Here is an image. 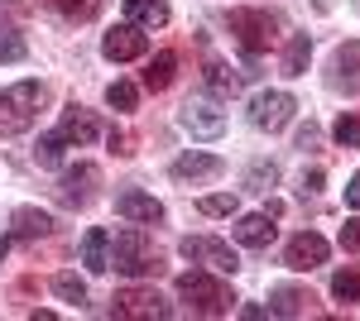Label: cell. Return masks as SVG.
<instances>
[{
	"label": "cell",
	"mask_w": 360,
	"mask_h": 321,
	"mask_svg": "<svg viewBox=\"0 0 360 321\" xmlns=\"http://www.w3.org/2000/svg\"><path fill=\"white\" fill-rule=\"evenodd\" d=\"M106 101H111L115 110H135L139 106V86L135 81H111V86H106Z\"/></svg>",
	"instance_id": "4316f807"
},
{
	"label": "cell",
	"mask_w": 360,
	"mask_h": 321,
	"mask_svg": "<svg viewBox=\"0 0 360 321\" xmlns=\"http://www.w3.org/2000/svg\"><path fill=\"white\" fill-rule=\"evenodd\" d=\"M96 134H101V125H96V115H91V110H82L77 101L63 110V120H58V139H63L68 149H72V144L82 149V144H91V139H96Z\"/></svg>",
	"instance_id": "7c38bea8"
},
{
	"label": "cell",
	"mask_w": 360,
	"mask_h": 321,
	"mask_svg": "<svg viewBox=\"0 0 360 321\" xmlns=\"http://www.w3.org/2000/svg\"><path fill=\"white\" fill-rule=\"evenodd\" d=\"M63 149H68V144L58 139V130H53V134H44V139H39V149H34L39 168H58V163H63Z\"/></svg>",
	"instance_id": "83f0119b"
},
{
	"label": "cell",
	"mask_w": 360,
	"mask_h": 321,
	"mask_svg": "<svg viewBox=\"0 0 360 321\" xmlns=\"http://www.w3.org/2000/svg\"><path fill=\"white\" fill-rule=\"evenodd\" d=\"M226 29L236 34V44H240L250 58H259L269 44H274L278 20L269 15V10H231V15H226Z\"/></svg>",
	"instance_id": "277c9868"
},
{
	"label": "cell",
	"mask_w": 360,
	"mask_h": 321,
	"mask_svg": "<svg viewBox=\"0 0 360 321\" xmlns=\"http://www.w3.org/2000/svg\"><path fill=\"white\" fill-rule=\"evenodd\" d=\"M317 139H322V130H317V125L307 120L303 130H298V149H317Z\"/></svg>",
	"instance_id": "836d02e7"
},
{
	"label": "cell",
	"mask_w": 360,
	"mask_h": 321,
	"mask_svg": "<svg viewBox=\"0 0 360 321\" xmlns=\"http://www.w3.org/2000/svg\"><path fill=\"white\" fill-rule=\"evenodd\" d=\"M111 317H125V321H144V317H173V302H164V293L154 288H125V293L111 297Z\"/></svg>",
	"instance_id": "8992f818"
},
{
	"label": "cell",
	"mask_w": 360,
	"mask_h": 321,
	"mask_svg": "<svg viewBox=\"0 0 360 321\" xmlns=\"http://www.w3.org/2000/svg\"><path fill=\"white\" fill-rule=\"evenodd\" d=\"M341 249H346V254H360V216H351V221L341 225Z\"/></svg>",
	"instance_id": "d6a6232c"
},
{
	"label": "cell",
	"mask_w": 360,
	"mask_h": 321,
	"mask_svg": "<svg viewBox=\"0 0 360 321\" xmlns=\"http://www.w3.org/2000/svg\"><path fill=\"white\" fill-rule=\"evenodd\" d=\"M29 58V44L20 34H10V29H0V63H25Z\"/></svg>",
	"instance_id": "4dcf8cb0"
},
{
	"label": "cell",
	"mask_w": 360,
	"mask_h": 321,
	"mask_svg": "<svg viewBox=\"0 0 360 321\" xmlns=\"http://www.w3.org/2000/svg\"><path fill=\"white\" fill-rule=\"evenodd\" d=\"M178 249H183V259L207 264L212 273H236V268H240L236 249H231L226 240H217V235H183V240H178Z\"/></svg>",
	"instance_id": "5b68a950"
},
{
	"label": "cell",
	"mask_w": 360,
	"mask_h": 321,
	"mask_svg": "<svg viewBox=\"0 0 360 321\" xmlns=\"http://www.w3.org/2000/svg\"><path fill=\"white\" fill-rule=\"evenodd\" d=\"M178 125L193 134V139H221L226 134V110H217V101H207V96H193L183 115H178Z\"/></svg>",
	"instance_id": "ba28073f"
},
{
	"label": "cell",
	"mask_w": 360,
	"mask_h": 321,
	"mask_svg": "<svg viewBox=\"0 0 360 321\" xmlns=\"http://www.w3.org/2000/svg\"><path fill=\"white\" fill-rule=\"evenodd\" d=\"M178 183H202V178H221L226 163L217 159V154H183V159H173V168H168Z\"/></svg>",
	"instance_id": "4fadbf2b"
},
{
	"label": "cell",
	"mask_w": 360,
	"mask_h": 321,
	"mask_svg": "<svg viewBox=\"0 0 360 321\" xmlns=\"http://www.w3.org/2000/svg\"><path fill=\"white\" fill-rule=\"evenodd\" d=\"M307 307H312L307 288H274L269 293V317H303Z\"/></svg>",
	"instance_id": "ac0fdd59"
},
{
	"label": "cell",
	"mask_w": 360,
	"mask_h": 321,
	"mask_svg": "<svg viewBox=\"0 0 360 321\" xmlns=\"http://www.w3.org/2000/svg\"><path fill=\"white\" fill-rule=\"evenodd\" d=\"M293 110L298 101L288 96V91H255V101H250V120H255V130H283L288 120H293Z\"/></svg>",
	"instance_id": "52a82bcc"
},
{
	"label": "cell",
	"mask_w": 360,
	"mask_h": 321,
	"mask_svg": "<svg viewBox=\"0 0 360 321\" xmlns=\"http://www.w3.org/2000/svg\"><path fill=\"white\" fill-rule=\"evenodd\" d=\"M125 20L139 29H164L168 25V5L164 0H125Z\"/></svg>",
	"instance_id": "d6986e66"
},
{
	"label": "cell",
	"mask_w": 360,
	"mask_h": 321,
	"mask_svg": "<svg viewBox=\"0 0 360 321\" xmlns=\"http://www.w3.org/2000/svg\"><path fill=\"white\" fill-rule=\"evenodd\" d=\"M106 144H111V154H130V149H125V134H120V130L106 134Z\"/></svg>",
	"instance_id": "8d00e7d4"
},
{
	"label": "cell",
	"mask_w": 360,
	"mask_h": 321,
	"mask_svg": "<svg viewBox=\"0 0 360 321\" xmlns=\"http://www.w3.org/2000/svg\"><path fill=\"white\" fill-rule=\"evenodd\" d=\"M332 297L336 302H360V268H336L332 273Z\"/></svg>",
	"instance_id": "cb8c5ba5"
},
{
	"label": "cell",
	"mask_w": 360,
	"mask_h": 321,
	"mask_svg": "<svg viewBox=\"0 0 360 321\" xmlns=\"http://www.w3.org/2000/svg\"><path fill=\"white\" fill-rule=\"evenodd\" d=\"M111 268L115 273H125V278H154L159 273V254H154V244H149V235L139 230L135 221L125 225V230H115L111 235Z\"/></svg>",
	"instance_id": "6da1fadb"
},
{
	"label": "cell",
	"mask_w": 360,
	"mask_h": 321,
	"mask_svg": "<svg viewBox=\"0 0 360 321\" xmlns=\"http://www.w3.org/2000/svg\"><path fill=\"white\" fill-rule=\"evenodd\" d=\"M101 53L111 58V63H135V58L149 53V34H144L139 25H130V20H125V25H115L111 34L101 39Z\"/></svg>",
	"instance_id": "30bf717a"
},
{
	"label": "cell",
	"mask_w": 360,
	"mask_h": 321,
	"mask_svg": "<svg viewBox=\"0 0 360 321\" xmlns=\"http://www.w3.org/2000/svg\"><path fill=\"white\" fill-rule=\"evenodd\" d=\"M39 101H44V86L39 81H15V86H0V139L10 134H25L39 115Z\"/></svg>",
	"instance_id": "3957f363"
},
{
	"label": "cell",
	"mask_w": 360,
	"mask_h": 321,
	"mask_svg": "<svg viewBox=\"0 0 360 321\" xmlns=\"http://www.w3.org/2000/svg\"><path fill=\"white\" fill-rule=\"evenodd\" d=\"M317 188H322V173H317V168L303 173V197H307V192H317Z\"/></svg>",
	"instance_id": "74e56055"
},
{
	"label": "cell",
	"mask_w": 360,
	"mask_h": 321,
	"mask_svg": "<svg viewBox=\"0 0 360 321\" xmlns=\"http://www.w3.org/2000/svg\"><path fill=\"white\" fill-rule=\"evenodd\" d=\"M307 58H312V34H293L288 48H283V77H303Z\"/></svg>",
	"instance_id": "ffe728a7"
},
{
	"label": "cell",
	"mask_w": 360,
	"mask_h": 321,
	"mask_svg": "<svg viewBox=\"0 0 360 321\" xmlns=\"http://www.w3.org/2000/svg\"><path fill=\"white\" fill-rule=\"evenodd\" d=\"M49 230H53V216L39 211V207H15V216H10V235L15 240H39Z\"/></svg>",
	"instance_id": "9a60e30c"
},
{
	"label": "cell",
	"mask_w": 360,
	"mask_h": 321,
	"mask_svg": "<svg viewBox=\"0 0 360 321\" xmlns=\"http://www.w3.org/2000/svg\"><path fill=\"white\" fill-rule=\"evenodd\" d=\"M207 91H212L217 101H226V96H236V91H240V77H236L226 63H207Z\"/></svg>",
	"instance_id": "603a6c76"
},
{
	"label": "cell",
	"mask_w": 360,
	"mask_h": 321,
	"mask_svg": "<svg viewBox=\"0 0 360 321\" xmlns=\"http://www.w3.org/2000/svg\"><path fill=\"white\" fill-rule=\"evenodd\" d=\"M178 297L193 307L197 317H226V312L236 307L231 288H226L217 273H207V268H193V273H183V278H178Z\"/></svg>",
	"instance_id": "7a4b0ae2"
},
{
	"label": "cell",
	"mask_w": 360,
	"mask_h": 321,
	"mask_svg": "<svg viewBox=\"0 0 360 321\" xmlns=\"http://www.w3.org/2000/svg\"><path fill=\"white\" fill-rule=\"evenodd\" d=\"M44 5H49V10H58L63 20H91L101 0H44Z\"/></svg>",
	"instance_id": "484cf974"
},
{
	"label": "cell",
	"mask_w": 360,
	"mask_h": 321,
	"mask_svg": "<svg viewBox=\"0 0 360 321\" xmlns=\"http://www.w3.org/2000/svg\"><path fill=\"white\" fill-rule=\"evenodd\" d=\"M197 211H202V216H236V211H240V202H236L231 192H217V197H202Z\"/></svg>",
	"instance_id": "f546056e"
},
{
	"label": "cell",
	"mask_w": 360,
	"mask_h": 321,
	"mask_svg": "<svg viewBox=\"0 0 360 321\" xmlns=\"http://www.w3.org/2000/svg\"><path fill=\"white\" fill-rule=\"evenodd\" d=\"M346 207H351V211H360V173L346 183Z\"/></svg>",
	"instance_id": "e575fe53"
},
{
	"label": "cell",
	"mask_w": 360,
	"mask_h": 321,
	"mask_svg": "<svg viewBox=\"0 0 360 321\" xmlns=\"http://www.w3.org/2000/svg\"><path fill=\"white\" fill-rule=\"evenodd\" d=\"M332 139L341 149H360V115H341L332 125Z\"/></svg>",
	"instance_id": "f1b7e54d"
},
{
	"label": "cell",
	"mask_w": 360,
	"mask_h": 321,
	"mask_svg": "<svg viewBox=\"0 0 360 321\" xmlns=\"http://www.w3.org/2000/svg\"><path fill=\"white\" fill-rule=\"evenodd\" d=\"M82 264H86V273H106L111 268V230L91 225L82 235Z\"/></svg>",
	"instance_id": "2e32d148"
},
{
	"label": "cell",
	"mask_w": 360,
	"mask_h": 321,
	"mask_svg": "<svg viewBox=\"0 0 360 321\" xmlns=\"http://www.w3.org/2000/svg\"><path fill=\"white\" fill-rule=\"evenodd\" d=\"M5 254H10V240H5V235H0V264H5Z\"/></svg>",
	"instance_id": "f35d334b"
},
{
	"label": "cell",
	"mask_w": 360,
	"mask_h": 321,
	"mask_svg": "<svg viewBox=\"0 0 360 321\" xmlns=\"http://www.w3.org/2000/svg\"><path fill=\"white\" fill-rule=\"evenodd\" d=\"M327 254H332V244L322 240L317 230H298L293 240L283 244V264L293 268V273H312V268L327 264Z\"/></svg>",
	"instance_id": "9c48e42d"
},
{
	"label": "cell",
	"mask_w": 360,
	"mask_h": 321,
	"mask_svg": "<svg viewBox=\"0 0 360 321\" xmlns=\"http://www.w3.org/2000/svg\"><path fill=\"white\" fill-rule=\"evenodd\" d=\"M91 183H96V168H68L63 173V188H58V197L68 202V207H82L86 197H91Z\"/></svg>",
	"instance_id": "e0dca14e"
},
{
	"label": "cell",
	"mask_w": 360,
	"mask_h": 321,
	"mask_svg": "<svg viewBox=\"0 0 360 321\" xmlns=\"http://www.w3.org/2000/svg\"><path fill=\"white\" fill-rule=\"evenodd\" d=\"M332 72H336V81H351L360 77V39H346L341 48H336V58H332Z\"/></svg>",
	"instance_id": "44dd1931"
},
{
	"label": "cell",
	"mask_w": 360,
	"mask_h": 321,
	"mask_svg": "<svg viewBox=\"0 0 360 321\" xmlns=\"http://www.w3.org/2000/svg\"><path fill=\"white\" fill-rule=\"evenodd\" d=\"M240 317H250V321H259V317H269V307H259V302H245V307H240Z\"/></svg>",
	"instance_id": "d590c367"
},
{
	"label": "cell",
	"mask_w": 360,
	"mask_h": 321,
	"mask_svg": "<svg viewBox=\"0 0 360 321\" xmlns=\"http://www.w3.org/2000/svg\"><path fill=\"white\" fill-rule=\"evenodd\" d=\"M236 240L245 244V249H269L274 244V216L269 211H250L236 221Z\"/></svg>",
	"instance_id": "5bb4252c"
},
{
	"label": "cell",
	"mask_w": 360,
	"mask_h": 321,
	"mask_svg": "<svg viewBox=\"0 0 360 321\" xmlns=\"http://www.w3.org/2000/svg\"><path fill=\"white\" fill-rule=\"evenodd\" d=\"M173 67H178V53H173V48L154 53V63L144 67V86H149V91H164L168 81H173Z\"/></svg>",
	"instance_id": "7402d4cb"
},
{
	"label": "cell",
	"mask_w": 360,
	"mask_h": 321,
	"mask_svg": "<svg viewBox=\"0 0 360 321\" xmlns=\"http://www.w3.org/2000/svg\"><path fill=\"white\" fill-rule=\"evenodd\" d=\"M115 211L125 216V221H135V225H159L164 221V202L149 197V192H139V188H125L115 197Z\"/></svg>",
	"instance_id": "8fae6325"
},
{
	"label": "cell",
	"mask_w": 360,
	"mask_h": 321,
	"mask_svg": "<svg viewBox=\"0 0 360 321\" xmlns=\"http://www.w3.org/2000/svg\"><path fill=\"white\" fill-rule=\"evenodd\" d=\"M53 293L63 297V302H72V307H82L86 302V283L77 278V273H53Z\"/></svg>",
	"instance_id": "d4e9b609"
},
{
	"label": "cell",
	"mask_w": 360,
	"mask_h": 321,
	"mask_svg": "<svg viewBox=\"0 0 360 321\" xmlns=\"http://www.w3.org/2000/svg\"><path fill=\"white\" fill-rule=\"evenodd\" d=\"M274 178H278L274 163H255V168L245 173V188L250 192H269V188H274Z\"/></svg>",
	"instance_id": "1f68e13d"
}]
</instances>
